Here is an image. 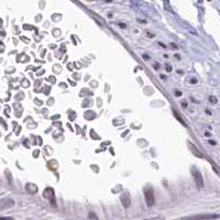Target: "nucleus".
<instances>
[{"label":"nucleus","mask_w":220,"mask_h":220,"mask_svg":"<svg viewBox=\"0 0 220 220\" xmlns=\"http://www.w3.org/2000/svg\"><path fill=\"white\" fill-rule=\"evenodd\" d=\"M143 58H144V60H148L149 56H148V55H143Z\"/></svg>","instance_id":"8"},{"label":"nucleus","mask_w":220,"mask_h":220,"mask_svg":"<svg viewBox=\"0 0 220 220\" xmlns=\"http://www.w3.org/2000/svg\"><path fill=\"white\" fill-rule=\"evenodd\" d=\"M90 218H97V216H94L93 214H90Z\"/></svg>","instance_id":"11"},{"label":"nucleus","mask_w":220,"mask_h":220,"mask_svg":"<svg viewBox=\"0 0 220 220\" xmlns=\"http://www.w3.org/2000/svg\"><path fill=\"white\" fill-rule=\"evenodd\" d=\"M144 197H145V202H146V205L149 207H152V206L155 204V197H154V190L152 186H146L144 188Z\"/></svg>","instance_id":"1"},{"label":"nucleus","mask_w":220,"mask_h":220,"mask_svg":"<svg viewBox=\"0 0 220 220\" xmlns=\"http://www.w3.org/2000/svg\"><path fill=\"white\" fill-rule=\"evenodd\" d=\"M211 98V101H214V103H216V99H215V97H210Z\"/></svg>","instance_id":"7"},{"label":"nucleus","mask_w":220,"mask_h":220,"mask_svg":"<svg viewBox=\"0 0 220 220\" xmlns=\"http://www.w3.org/2000/svg\"><path fill=\"white\" fill-rule=\"evenodd\" d=\"M121 202H122V205L124 206V208H129L130 204H131V199L128 193H124L122 196H121Z\"/></svg>","instance_id":"3"},{"label":"nucleus","mask_w":220,"mask_h":220,"mask_svg":"<svg viewBox=\"0 0 220 220\" xmlns=\"http://www.w3.org/2000/svg\"><path fill=\"white\" fill-rule=\"evenodd\" d=\"M119 27H121L122 29H126V28H127V25H126L124 23H119Z\"/></svg>","instance_id":"6"},{"label":"nucleus","mask_w":220,"mask_h":220,"mask_svg":"<svg viewBox=\"0 0 220 220\" xmlns=\"http://www.w3.org/2000/svg\"><path fill=\"white\" fill-rule=\"evenodd\" d=\"M174 116H175V117H176V119H177V120L179 121V122H182V123L184 124V126H186V123H185L184 121L182 120V118L179 117V115H178V113H177V112H176V111H175V110H174Z\"/></svg>","instance_id":"4"},{"label":"nucleus","mask_w":220,"mask_h":220,"mask_svg":"<svg viewBox=\"0 0 220 220\" xmlns=\"http://www.w3.org/2000/svg\"><path fill=\"white\" fill-rule=\"evenodd\" d=\"M165 68H166V70H167V72H172V67L169 66V65H166Z\"/></svg>","instance_id":"5"},{"label":"nucleus","mask_w":220,"mask_h":220,"mask_svg":"<svg viewBox=\"0 0 220 220\" xmlns=\"http://www.w3.org/2000/svg\"><path fill=\"white\" fill-rule=\"evenodd\" d=\"M160 45L162 46V48H166V45H164V44H163V43H160Z\"/></svg>","instance_id":"9"},{"label":"nucleus","mask_w":220,"mask_h":220,"mask_svg":"<svg viewBox=\"0 0 220 220\" xmlns=\"http://www.w3.org/2000/svg\"><path fill=\"white\" fill-rule=\"evenodd\" d=\"M176 95H177V96H181L182 93H181V91H177V93H176Z\"/></svg>","instance_id":"10"},{"label":"nucleus","mask_w":220,"mask_h":220,"mask_svg":"<svg viewBox=\"0 0 220 220\" xmlns=\"http://www.w3.org/2000/svg\"><path fill=\"white\" fill-rule=\"evenodd\" d=\"M193 175H194V178H195V182H196V184H197V187H198V188H202V187L204 186V182H202V174H200V172H199L198 169H194Z\"/></svg>","instance_id":"2"}]
</instances>
